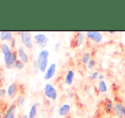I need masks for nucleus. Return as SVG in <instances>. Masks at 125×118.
Here are the masks:
<instances>
[{
    "instance_id": "20e7f679",
    "label": "nucleus",
    "mask_w": 125,
    "mask_h": 118,
    "mask_svg": "<svg viewBox=\"0 0 125 118\" xmlns=\"http://www.w3.org/2000/svg\"><path fill=\"white\" fill-rule=\"evenodd\" d=\"M33 40L41 50H43L48 45L49 39L44 33H37L33 36Z\"/></svg>"
},
{
    "instance_id": "4be33fe9",
    "label": "nucleus",
    "mask_w": 125,
    "mask_h": 118,
    "mask_svg": "<svg viewBox=\"0 0 125 118\" xmlns=\"http://www.w3.org/2000/svg\"><path fill=\"white\" fill-rule=\"evenodd\" d=\"M24 67H25V63H22L20 59L17 60L16 63H15V68H16V69H18V70H22L24 68Z\"/></svg>"
},
{
    "instance_id": "ddd939ff",
    "label": "nucleus",
    "mask_w": 125,
    "mask_h": 118,
    "mask_svg": "<svg viewBox=\"0 0 125 118\" xmlns=\"http://www.w3.org/2000/svg\"><path fill=\"white\" fill-rule=\"evenodd\" d=\"M74 76H75V72L73 69H68L66 72V75L64 78V83L66 86H72L74 80Z\"/></svg>"
},
{
    "instance_id": "393cba45",
    "label": "nucleus",
    "mask_w": 125,
    "mask_h": 118,
    "mask_svg": "<svg viewBox=\"0 0 125 118\" xmlns=\"http://www.w3.org/2000/svg\"><path fill=\"white\" fill-rule=\"evenodd\" d=\"M95 64H96L95 60L91 58L90 61H89V63H88V64H87V68H89V69H92V68H94V66H95Z\"/></svg>"
},
{
    "instance_id": "39448f33",
    "label": "nucleus",
    "mask_w": 125,
    "mask_h": 118,
    "mask_svg": "<svg viewBox=\"0 0 125 118\" xmlns=\"http://www.w3.org/2000/svg\"><path fill=\"white\" fill-rule=\"evenodd\" d=\"M0 51H1L2 54H3L4 64H6L9 62V60H10V57H11V54H12L11 47H10V45L9 44L3 43L0 45Z\"/></svg>"
},
{
    "instance_id": "412c9836",
    "label": "nucleus",
    "mask_w": 125,
    "mask_h": 118,
    "mask_svg": "<svg viewBox=\"0 0 125 118\" xmlns=\"http://www.w3.org/2000/svg\"><path fill=\"white\" fill-rule=\"evenodd\" d=\"M90 57H91V55H90V53H89V52H83V55H82V62H83V64L87 65L88 63H89V62L91 60Z\"/></svg>"
},
{
    "instance_id": "f03ea898",
    "label": "nucleus",
    "mask_w": 125,
    "mask_h": 118,
    "mask_svg": "<svg viewBox=\"0 0 125 118\" xmlns=\"http://www.w3.org/2000/svg\"><path fill=\"white\" fill-rule=\"evenodd\" d=\"M43 94L47 98L52 100V101H55L58 98V92L57 90L54 87V85L51 83H46L43 87Z\"/></svg>"
},
{
    "instance_id": "2f4dec72",
    "label": "nucleus",
    "mask_w": 125,
    "mask_h": 118,
    "mask_svg": "<svg viewBox=\"0 0 125 118\" xmlns=\"http://www.w3.org/2000/svg\"><path fill=\"white\" fill-rule=\"evenodd\" d=\"M0 118H3V117H2V116L0 115Z\"/></svg>"
},
{
    "instance_id": "4468645a",
    "label": "nucleus",
    "mask_w": 125,
    "mask_h": 118,
    "mask_svg": "<svg viewBox=\"0 0 125 118\" xmlns=\"http://www.w3.org/2000/svg\"><path fill=\"white\" fill-rule=\"evenodd\" d=\"M84 39H85V34H84L83 33H82V32H78V33H77L74 40H73V43H74V45H73V46H74L75 48H78V47H80L81 45L83 44Z\"/></svg>"
},
{
    "instance_id": "6ab92c4d",
    "label": "nucleus",
    "mask_w": 125,
    "mask_h": 118,
    "mask_svg": "<svg viewBox=\"0 0 125 118\" xmlns=\"http://www.w3.org/2000/svg\"><path fill=\"white\" fill-rule=\"evenodd\" d=\"M114 108V104L112 103V101L111 99H106V103H105V110L106 113H111V112L113 110Z\"/></svg>"
},
{
    "instance_id": "aec40b11",
    "label": "nucleus",
    "mask_w": 125,
    "mask_h": 118,
    "mask_svg": "<svg viewBox=\"0 0 125 118\" xmlns=\"http://www.w3.org/2000/svg\"><path fill=\"white\" fill-rule=\"evenodd\" d=\"M26 103V96L23 94L19 95V97L16 99V105L18 107H22Z\"/></svg>"
},
{
    "instance_id": "7ed1b4c3",
    "label": "nucleus",
    "mask_w": 125,
    "mask_h": 118,
    "mask_svg": "<svg viewBox=\"0 0 125 118\" xmlns=\"http://www.w3.org/2000/svg\"><path fill=\"white\" fill-rule=\"evenodd\" d=\"M18 34H20L21 40L23 44L24 47L26 49H31L33 46V40L32 37L30 32L27 31H21L18 32Z\"/></svg>"
},
{
    "instance_id": "c756f323",
    "label": "nucleus",
    "mask_w": 125,
    "mask_h": 118,
    "mask_svg": "<svg viewBox=\"0 0 125 118\" xmlns=\"http://www.w3.org/2000/svg\"><path fill=\"white\" fill-rule=\"evenodd\" d=\"M21 118H28V116L26 115V114H23V115L21 116Z\"/></svg>"
},
{
    "instance_id": "9b49d317",
    "label": "nucleus",
    "mask_w": 125,
    "mask_h": 118,
    "mask_svg": "<svg viewBox=\"0 0 125 118\" xmlns=\"http://www.w3.org/2000/svg\"><path fill=\"white\" fill-rule=\"evenodd\" d=\"M16 108H17L16 104H11V105L7 108L6 111L4 112L3 118H16L15 117Z\"/></svg>"
},
{
    "instance_id": "f8f14e48",
    "label": "nucleus",
    "mask_w": 125,
    "mask_h": 118,
    "mask_svg": "<svg viewBox=\"0 0 125 118\" xmlns=\"http://www.w3.org/2000/svg\"><path fill=\"white\" fill-rule=\"evenodd\" d=\"M17 60H18V53H17L16 51H12L11 57H10L8 63L5 64L7 69H12V68H15V63H16Z\"/></svg>"
},
{
    "instance_id": "473e14b6",
    "label": "nucleus",
    "mask_w": 125,
    "mask_h": 118,
    "mask_svg": "<svg viewBox=\"0 0 125 118\" xmlns=\"http://www.w3.org/2000/svg\"><path fill=\"white\" fill-rule=\"evenodd\" d=\"M124 69H125V63H124Z\"/></svg>"
},
{
    "instance_id": "6e6552de",
    "label": "nucleus",
    "mask_w": 125,
    "mask_h": 118,
    "mask_svg": "<svg viewBox=\"0 0 125 118\" xmlns=\"http://www.w3.org/2000/svg\"><path fill=\"white\" fill-rule=\"evenodd\" d=\"M19 92V86L16 82H13V83L10 84L9 87H7V96L9 97V98L13 99L15 98V96L17 95Z\"/></svg>"
},
{
    "instance_id": "9d476101",
    "label": "nucleus",
    "mask_w": 125,
    "mask_h": 118,
    "mask_svg": "<svg viewBox=\"0 0 125 118\" xmlns=\"http://www.w3.org/2000/svg\"><path fill=\"white\" fill-rule=\"evenodd\" d=\"M17 53H18V57L22 63H27L30 60L29 55L27 54V52L25 51V48L23 46H19L18 50H17Z\"/></svg>"
},
{
    "instance_id": "dca6fc26",
    "label": "nucleus",
    "mask_w": 125,
    "mask_h": 118,
    "mask_svg": "<svg viewBox=\"0 0 125 118\" xmlns=\"http://www.w3.org/2000/svg\"><path fill=\"white\" fill-rule=\"evenodd\" d=\"M70 110H71V105L67 103H65L60 106L59 110H58V114L61 117H66L68 115Z\"/></svg>"
},
{
    "instance_id": "5701e85b",
    "label": "nucleus",
    "mask_w": 125,
    "mask_h": 118,
    "mask_svg": "<svg viewBox=\"0 0 125 118\" xmlns=\"http://www.w3.org/2000/svg\"><path fill=\"white\" fill-rule=\"evenodd\" d=\"M7 96V88L3 87H0V100H3Z\"/></svg>"
},
{
    "instance_id": "a878e982",
    "label": "nucleus",
    "mask_w": 125,
    "mask_h": 118,
    "mask_svg": "<svg viewBox=\"0 0 125 118\" xmlns=\"http://www.w3.org/2000/svg\"><path fill=\"white\" fill-rule=\"evenodd\" d=\"M15 45H16V42H15V39L14 38L13 39H12V41L10 42V47H11V48H15Z\"/></svg>"
},
{
    "instance_id": "1a4fd4ad",
    "label": "nucleus",
    "mask_w": 125,
    "mask_h": 118,
    "mask_svg": "<svg viewBox=\"0 0 125 118\" xmlns=\"http://www.w3.org/2000/svg\"><path fill=\"white\" fill-rule=\"evenodd\" d=\"M113 111L118 118H125V105L122 103L114 104Z\"/></svg>"
},
{
    "instance_id": "a211bd4d",
    "label": "nucleus",
    "mask_w": 125,
    "mask_h": 118,
    "mask_svg": "<svg viewBox=\"0 0 125 118\" xmlns=\"http://www.w3.org/2000/svg\"><path fill=\"white\" fill-rule=\"evenodd\" d=\"M98 90H99V92H102V93L107 92V91H108V87H107L106 82H105V80H100V81H99V83H98Z\"/></svg>"
},
{
    "instance_id": "c85d7f7f",
    "label": "nucleus",
    "mask_w": 125,
    "mask_h": 118,
    "mask_svg": "<svg viewBox=\"0 0 125 118\" xmlns=\"http://www.w3.org/2000/svg\"><path fill=\"white\" fill-rule=\"evenodd\" d=\"M2 77H3V72H2V68H0V80H1Z\"/></svg>"
},
{
    "instance_id": "2eb2a0df",
    "label": "nucleus",
    "mask_w": 125,
    "mask_h": 118,
    "mask_svg": "<svg viewBox=\"0 0 125 118\" xmlns=\"http://www.w3.org/2000/svg\"><path fill=\"white\" fill-rule=\"evenodd\" d=\"M40 107V103L39 102H37L34 103L31 107H30V110L28 111V118H36L37 115H38V110Z\"/></svg>"
},
{
    "instance_id": "7c9ffc66",
    "label": "nucleus",
    "mask_w": 125,
    "mask_h": 118,
    "mask_svg": "<svg viewBox=\"0 0 125 118\" xmlns=\"http://www.w3.org/2000/svg\"><path fill=\"white\" fill-rule=\"evenodd\" d=\"M116 33L115 31H109V32H108L109 34H114V33Z\"/></svg>"
},
{
    "instance_id": "0eeeda50",
    "label": "nucleus",
    "mask_w": 125,
    "mask_h": 118,
    "mask_svg": "<svg viewBox=\"0 0 125 118\" xmlns=\"http://www.w3.org/2000/svg\"><path fill=\"white\" fill-rule=\"evenodd\" d=\"M56 68H57V65L55 63H52L49 65L48 68L45 71V73L43 74V80H50L54 76L56 72Z\"/></svg>"
},
{
    "instance_id": "f3484780",
    "label": "nucleus",
    "mask_w": 125,
    "mask_h": 118,
    "mask_svg": "<svg viewBox=\"0 0 125 118\" xmlns=\"http://www.w3.org/2000/svg\"><path fill=\"white\" fill-rule=\"evenodd\" d=\"M14 39L13 33L10 31H0V40L1 41L11 42Z\"/></svg>"
},
{
    "instance_id": "423d86ee",
    "label": "nucleus",
    "mask_w": 125,
    "mask_h": 118,
    "mask_svg": "<svg viewBox=\"0 0 125 118\" xmlns=\"http://www.w3.org/2000/svg\"><path fill=\"white\" fill-rule=\"evenodd\" d=\"M85 36L96 44H100L103 41V35L99 31H88L86 32Z\"/></svg>"
},
{
    "instance_id": "cd10ccee",
    "label": "nucleus",
    "mask_w": 125,
    "mask_h": 118,
    "mask_svg": "<svg viewBox=\"0 0 125 118\" xmlns=\"http://www.w3.org/2000/svg\"><path fill=\"white\" fill-rule=\"evenodd\" d=\"M66 96H67L68 98H73V93H72L71 92H68L66 93Z\"/></svg>"
},
{
    "instance_id": "b1692460",
    "label": "nucleus",
    "mask_w": 125,
    "mask_h": 118,
    "mask_svg": "<svg viewBox=\"0 0 125 118\" xmlns=\"http://www.w3.org/2000/svg\"><path fill=\"white\" fill-rule=\"evenodd\" d=\"M99 72L97 71V70H95V71L92 72V74L90 75V76H89V79H90L91 80H96V79H98V76H99Z\"/></svg>"
},
{
    "instance_id": "bb28decb",
    "label": "nucleus",
    "mask_w": 125,
    "mask_h": 118,
    "mask_svg": "<svg viewBox=\"0 0 125 118\" xmlns=\"http://www.w3.org/2000/svg\"><path fill=\"white\" fill-rule=\"evenodd\" d=\"M104 79H105V75L104 74H100L99 76H98V80H104Z\"/></svg>"
},
{
    "instance_id": "f257e3e1",
    "label": "nucleus",
    "mask_w": 125,
    "mask_h": 118,
    "mask_svg": "<svg viewBox=\"0 0 125 118\" xmlns=\"http://www.w3.org/2000/svg\"><path fill=\"white\" fill-rule=\"evenodd\" d=\"M49 57H50V52L47 49L41 50L39 52V53H38L35 65H36L38 71H40L41 73L44 74L45 71L47 70V68H48Z\"/></svg>"
}]
</instances>
